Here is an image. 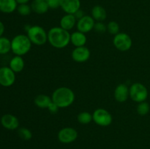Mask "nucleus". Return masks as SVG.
<instances>
[{
	"label": "nucleus",
	"mask_w": 150,
	"mask_h": 149,
	"mask_svg": "<svg viewBox=\"0 0 150 149\" xmlns=\"http://www.w3.org/2000/svg\"><path fill=\"white\" fill-rule=\"evenodd\" d=\"M48 42L57 49L66 48L70 42V34L60 26H54L48 32Z\"/></svg>",
	"instance_id": "1"
},
{
	"label": "nucleus",
	"mask_w": 150,
	"mask_h": 149,
	"mask_svg": "<svg viewBox=\"0 0 150 149\" xmlns=\"http://www.w3.org/2000/svg\"><path fill=\"white\" fill-rule=\"evenodd\" d=\"M53 102L59 108H66L72 105L76 99V95L71 89L66 86L57 88L51 95Z\"/></svg>",
	"instance_id": "2"
},
{
	"label": "nucleus",
	"mask_w": 150,
	"mask_h": 149,
	"mask_svg": "<svg viewBox=\"0 0 150 149\" xmlns=\"http://www.w3.org/2000/svg\"><path fill=\"white\" fill-rule=\"evenodd\" d=\"M32 43L26 34H20L12 39L11 51L16 56H23L30 51Z\"/></svg>",
	"instance_id": "3"
},
{
	"label": "nucleus",
	"mask_w": 150,
	"mask_h": 149,
	"mask_svg": "<svg viewBox=\"0 0 150 149\" xmlns=\"http://www.w3.org/2000/svg\"><path fill=\"white\" fill-rule=\"evenodd\" d=\"M26 35L32 44L38 46L43 45L48 42V32L38 25L29 26L26 30Z\"/></svg>",
	"instance_id": "4"
},
{
	"label": "nucleus",
	"mask_w": 150,
	"mask_h": 149,
	"mask_svg": "<svg viewBox=\"0 0 150 149\" xmlns=\"http://www.w3.org/2000/svg\"><path fill=\"white\" fill-rule=\"evenodd\" d=\"M130 98L137 103L144 102L149 96L148 89L146 86L141 83H135L129 88Z\"/></svg>",
	"instance_id": "5"
},
{
	"label": "nucleus",
	"mask_w": 150,
	"mask_h": 149,
	"mask_svg": "<svg viewBox=\"0 0 150 149\" xmlns=\"http://www.w3.org/2000/svg\"><path fill=\"white\" fill-rule=\"evenodd\" d=\"M113 44L118 51L126 52L131 48L133 41L131 37L125 32H120L114 35L113 39Z\"/></svg>",
	"instance_id": "6"
},
{
	"label": "nucleus",
	"mask_w": 150,
	"mask_h": 149,
	"mask_svg": "<svg viewBox=\"0 0 150 149\" xmlns=\"http://www.w3.org/2000/svg\"><path fill=\"white\" fill-rule=\"evenodd\" d=\"M93 121L100 127H108L112 123L113 118L111 114L104 108H98L92 113Z\"/></svg>",
	"instance_id": "7"
},
{
	"label": "nucleus",
	"mask_w": 150,
	"mask_h": 149,
	"mask_svg": "<svg viewBox=\"0 0 150 149\" xmlns=\"http://www.w3.org/2000/svg\"><path fill=\"white\" fill-rule=\"evenodd\" d=\"M57 137L60 143L69 144L76 141L78 137V131L73 127H64L59 131Z\"/></svg>",
	"instance_id": "8"
},
{
	"label": "nucleus",
	"mask_w": 150,
	"mask_h": 149,
	"mask_svg": "<svg viewBox=\"0 0 150 149\" xmlns=\"http://www.w3.org/2000/svg\"><path fill=\"white\" fill-rule=\"evenodd\" d=\"M16 81V72L9 67L0 68V85L4 87L13 86Z\"/></svg>",
	"instance_id": "9"
},
{
	"label": "nucleus",
	"mask_w": 150,
	"mask_h": 149,
	"mask_svg": "<svg viewBox=\"0 0 150 149\" xmlns=\"http://www.w3.org/2000/svg\"><path fill=\"white\" fill-rule=\"evenodd\" d=\"M90 56V51L86 46L75 48L71 53V57L73 60L78 63L86 62L89 59Z\"/></svg>",
	"instance_id": "10"
},
{
	"label": "nucleus",
	"mask_w": 150,
	"mask_h": 149,
	"mask_svg": "<svg viewBox=\"0 0 150 149\" xmlns=\"http://www.w3.org/2000/svg\"><path fill=\"white\" fill-rule=\"evenodd\" d=\"M95 23V20H94L92 16L85 15L81 18L77 20L76 27H77V30L79 31V32H81L84 34H87L92 30H93Z\"/></svg>",
	"instance_id": "11"
},
{
	"label": "nucleus",
	"mask_w": 150,
	"mask_h": 149,
	"mask_svg": "<svg viewBox=\"0 0 150 149\" xmlns=\"http://www.w3.org/2000/svg\"><path fill=\"white\" fill-rule=\"evenodd\" d=\"M59 7L66 14H75L81 9L80 0H60Z\"/></svg>",
	"instance_id": "12"
},
{
	"label": "nucleus",
	"mask_w": 150,
	"mask_h": 149,
	"mask_svg": "<svg viewBox=\"0 0 150 149\" xmlns=\"http://www.w3.org/2000/svg\"><path fill=\"white\" fill-rule=\"evenodd\" d=\"M1 124L8 130L17 129L19 127V121L13 114H4L1 118Z\"/></svg>",
	"instance_id": "13"
},
{
	"label": "nucleus",
	"mask_w": 150,
	"mask_h": 149,
	"mask_svg": "<svg viewBox=\"0 0 150 149\" xmlns=\"http://www.w3.org/2000/svg\"><path fill=\"white\" fill-rule=\"evenodd\" d=\"M114 99L118 102H125L130 97L129 94V88L125 83L119 84L116 87L114 93Z\"/></svg>",
	"instance_id": "14"
},
{
	"label": "nucleus",
	"mask_w": 150,
	"mask_h": 149,
	"mask_svg": "<svg viewBox=\"0 0 150 149\" xmlns=\"http://www.w3.org/2000/svg\"><path fill=\"white\" fill-rule=\"evenodd\" d=\"M77 18L74 14H65L62 17L60 20V27L64 29V30L70 31L76 26L77 23Z\"/></svg>",
	"instance_id": "15"
},
{
	"label": "nucleus",
	"mask_w": 150,
	"mask_h": 149,
	"mask_svg": "<svg viewBox=\"0 0 150 149\" xmlns=\"http://www.w3.org/2000/svg\"><path fill=\"white\" fill-rule=\"evenodd\" d=\"M86 42H87V37L86 34L78 30L70 34V42L74 45L75 48L85 46Z\"/></svg>",
	"instance_id": "16"
},
{
	"label": "nucleus",
	"mask_w": 150,
	"mask_h": 149,
	"mask_svg": "<svg viewBox=\"0 0 150 149\" xmlns=\"http://www.w3.org/2000/svg\"><path fill=\"white\" fill-rule=\"evenodd\" d=\"M91 16L96 22H103L107 18L106 10L100 5H95L92 7Z\"/></svg>",
	"instance_id": "17"
},
{
	"label": "nucleus",
	"mask_w": 150,
	"mask_h": 149,
	"mask_svg": "<svg viewBox=\"0 0 150 149\" xmlns=\"http://www.w3.org/2000/svg\"><path fill=\"white\" fill-rule=\"evenodd\" d=\"M24 60L23 57L20 56H15L14 57H13L9 64V67L16 73L21 72L24 68Z\"/></svg>",
	"instance_id": "18"
},
{
	"label": "nucleus",
	"mask_w": 150,
	"mask_h": 149,
	"mask_svg": "<svg viewBox=\"0 0 150 149\" xmlns=\"http://www.w3.org/2000/svg\"><path fill=\"white\" fill-rule=\"evenodd\" d=\"M18 3L16 0H0V11L3 13H12L17 10Z\"/></svg>",
	"instance_id": "19"
},
{
	"label": "nucleus",
	"mask_w": 150,
	"mask_h": 149,
	"mask_svg": "<svg viewBox=\"0 0 150 149\" xmlns=\"http://www.w3.org/2000/svg\"><path fill=\"white\" fill-rule=\"evenodd\" d=\"M32 11L38 15H42L46 13L49 10L48 3L45 1H39V0H34L31 4Z\"/></svg>",
	"instance_id": "20"
},
{
	"label": "nucleus",
	"mask_w": 150,
	"mask_h": 149,
	"mask_svg": "<svg viewBox=\"0 0 150 149\" xmlns=\"http://www.w3.org/2000/svg\"><path fill=\"white\" fill-rule=\"evenodd\" d=\"M35 105L40 108H47L48 109L50 104L52 102V99L49 96L45 94H39L35 98L34 100Z\"/></svg>",
	"instance_id": "21"
},
{
	"label": "nucleus",
	"mask_w": 150,
	"mask_h": 149,
	"mask_svg": "<svg viewBox=\"0 0 150 149\" xmlns=\"http://www.w3.org/2000/svg\"><path fill=\"white\" fill-rule=\"evenodd\" d=\"M11 51V40L5 37H0V55L8 53Z\"/></svg>",
	"instance_id": "22"
},
{
	"label": "nucleus",
	"mask_w": 150,
	"mask_h": 149,
	"mask_svg": "<svg viewBox=\"0 0 150 149\" xmlns=\"http://www.w3.org/2000/svg\"><path fill=\"white\" fill-rule=\"evenodd\" d=\"M77 120L81 124H89L93 121L92 114L89 112H86V111H83L78 115Z\"/></svg>",
	"instance_id": "23"
},
{
	"label": "nucleus",
	"mask_w": 150,
	"mask_h": 149,
	"mask_svg": "<svg viewBox=\"0 0 150 149\" xmlns=\"http://www.w3.org/2000/svg\"><path fill=\"white\" fill-rule=\"evenodd\" d=\"M149 110L150 105L146 101L139 103V105H137V108H136V111H137L138 114L139 115H142V116L147 115L149 112Z\"/></svg>",
	"instance_id": "24"
},
{
	"label": "nucleus",
	"mask_w": 150,
	"mask_h": 149,
	"mask_svg": "<svg viewBox=\"0 0 150 149\" xmlns=\"http://www.w3.org/2000/svg\"><path fill=\"white\" fill-rule=\"evenodd\" d=\"M18 134L23 140H29L32 137V133L29 129L26 127H21L18 129Z\"/></svg>",
	"instance_id": "25"
},
{
	"label": "nucleus",
	"mask_w": 150,
	"mask_h": 149,
	"mask_svg": "<svg viewBox=\"0 0 150 149\" xmlns=\"http://www.w3.org/2000/svg\"><path fill=\"white\" fill-rule=\"evenodd\" d=\"M17 11L22 16H27L31 14L32 12V7L28 4H18L17 7Z\"/></svg>",
	"instance_id": "26"
},
{
	"label": "nucleus",
	"mask_w": 150,
	"mask_h": 149,
	"mask_svg": "<svg viewBox=\"0 0 150 149\" xmlns=\"http://www.w3.org/2000/svg\"><path fill=\"white\" fill-rule=\"evenodd\" d=\"M107 32L112 35H116L120 33V25L114 20L110 21L107 24Z\"/></svg>",
	"instance_id": "27"
},
{
	"label": "nucleus",
	"mask_w": 150,
	"mask_h": 149,
	"mask_svg": "<svg viewBox=\"0 0 150 149\" xmlns=\"http://www.w3.org/2000/svg\"><path fill=\"white\" fill-rule=\"evenodd\" d=\"M94 30L98 33H103L107 31V26L103 22H95Z\"/></svg>",
	"instance_id": "28"
},
{
	"label": "nucleus",
	"mask_w": 150,
	"mask_h": 149,
	"mask_svg": "<svg viewBox=\"0 0 150 149\" xmlns=\"http://www.w3.org/2000/svg\"><path fill=\"white\" fill-rule=\"evenodd\" d=\"M46 2L48 3V7H49L50 9L55 10V9L59 7L60 0H47Z\"/></svg>",
	"instance_id": "29"
},
{
	"label": "nucleus",
	"mask_w": 150,
	"mask_h": 149,
	"mask_svg": "<svg viewBox=\"0 0 150 149\" xmlns=\"http://www.w3.org/2000/svg\"><path fill=\"white\" fill-rule=\"evenodd\" d=\"M59 107L57 106L54 102H53V101L50 104V105L48 108V110H49V112L52 114L57 113V112L59 111Z\"/></svg>",
	"instance_id": "30"
},
{
	"label": "nucleus",
	"mask_w": 150,
	"mask_h": 149,
	"mask_svg": "<svg viewBox=\"0 0 150 149\" xmlns=\"http://www.w3.org/2000/svg\"><path fill=\"white\" fill-rule=\"evenodd\" d=\"M74 15L76 16V18H77V20H79V19L83 17V16H84L85 15H84V13H83V12L82 11V10L80 9V10H78V11L76 12V13H75Z\"/></svg>",
	"instance_id": "31"
},
{
	"label": "nucleus",
	"mask_w": 150,
	"mask_h": 149,
	"mask_svg": "<svg viewBox=\"0 0 150 149\" xmlns=\"http://www.w3.org/2000/svg\"><path fill=\"white\" fill-rule=\"evenodd\" d=\"M4 29H5V28H4V23L0 20V37H2L3 34H4Z\"/></svg>",
	"instance_id": "32"
},
{
	"label": "nucleus",
	"mask_w": 150,
	"mask_h": 149,
	"mask_svg": "<svg viewBox=\"0 0 150 149\" xmlns=\"http://www.w3.org/2000/svg\"><path fill=\"white\" fill-rule=\"evenodd\" d=\"M18 4H28L30 0H16Z\"/></svg>",
	"instance_id": "33"
},
{
	"label": "nucleus",
	"mask_w": 150,
	"mask_h": 149,
	"mask_svg": "<svg viewBox=\"0 0 150 149\" xmlns=\"http://www.w3.org/2000/svg\"><path fill=\"white\" fill-rule=\"evenodd\" d=\"M39 1H46L47 0H39Z\"/></svg>",
	"instance_id": "34"
}]
</instances>
